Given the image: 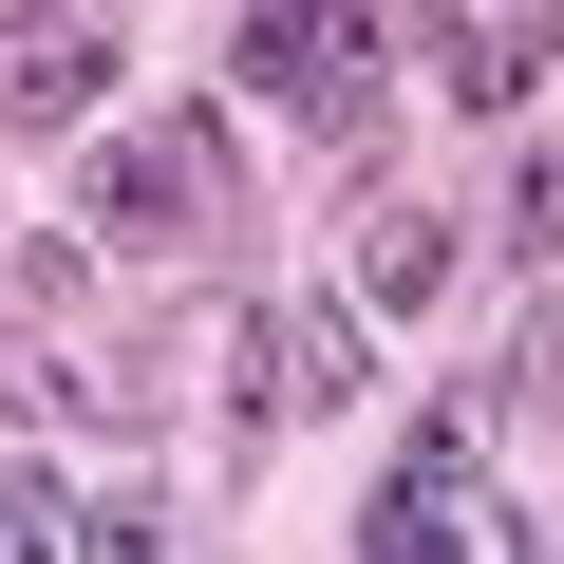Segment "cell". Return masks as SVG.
I'll return each instance as SVG.
<instances>
[{
    "label": "cell",
    "instance_id": "obj_1",
    "mask_svg": "<svg viewBox=\"0 0 564 564\" xmlns=\"http://www.w3.org/2000/svg\"><path fill=\"white\" fill-rule=\"evenodd\" d=\"M76 207H95V245H132V263H151V245H207V226L245 207V170H226V113H151V132H113Z\"/></svg>",
    "mask_w": 564,
    "mask_h": 564
},
{
    "label": "cell",
    "instance_id": "obj_2",
    "mask_svg": "<svg viewBox=\"0 0 564 564\" xmlns=\"http://www.w3.org/2000/svg\"><path fill=\"white\" fill-rule=\"evenodd\" d=\"M377 57H395L377 0H245V95L321 113V132H358V113H377Z\"/></svg>",
    "mask_w": 564,
    "mask_h": 564
},
{
    "label": "cell",
    "instance_id": "obj_3",
    "mask_svg": "<svg viewBox=\"0 0 564 564\" xmlns=\"http://www.w3.org/2000/svg\"><path fill=\"white\" fill-rule=\"evenodd\" d=\"M489 527H508V508L470 489V395H452V414L414 433V470L358 508V545H377V564H433V545H489Z\"/></svg>",
    "mask_w": 564,
    "mask_h": 564
},
{
    "label": "cell",
    "instance_id": "obj_4",
    "mask_svg": "<svg viewBox=\"0 0 564 564\" xmlns=\"http://www.w3.org/2000/svg\"><path fill=\"white\" fill-rule=\"evenodd\" d=\"M113 95V39H76V20H39L20 57H0V132H76Z\"/></svg>",
    "mask_w": 564,
    "mask_h": 564
},
{
    "label": "cell",
    "instance_id": "obj_5",
    "mask_svg": "<svg viewBox=\"0 0 564 564\" xmlns=\"http://www.w3.org/2000/svg\"><path fill=\"white\" fill-rule=\"evenodd\" d=\"M433 282H452V207H377V226H358V302H377V321H414Z\"/></svg>",
    "mask_w": 564,
    "mask_h": 564
},
{
    "label": "cell",
    "instance_id": "obj_6",
    "mask_svg": "<svg viewBox=\"0 0 564 564\" xmlns=\"http://www.w3.org/2000/svg\"><path fill=\"white\" fill-rule=\"evenodd\" d=\"M545 57H564L545 20H508V39H470V20H452V39H433V95H452V113H527V76H545Z\"/></svg>",
    "mask_w": 564,
    "mask_h": 564
},
{
    "label": "cell",
    "instance_id": "obj_7",
    "mask_svg": "<svg viewBox=\"0 0 564 564\" xmlns=\"http://www.w3.org/2000/svg\"><path fill=\"white\" fill-rule=\"evenodd\" d=\"M282 377H302V414H339L377 358H358V302H282Z\"/></svg>",
    "mask_w": 564,
    "mask_h": 564
},
{
    "label": "cell",
    "instance_id": "obj_8",
    "mask_svg": "<svg viewBox=\"0 0 564 564\" xmlns=\"http://www.w3.org/2000/svg\"><path fill=\"white\" fill-rule=\"evenodd\" d=\"M489 245H508V263H564V151H527V170H508V207H489Z\"/></svg>",
    "mask_w": 564,
    "mask_h": 564
},
{
    "label": "cell",
    "instance_id": "obj_9",
    "mask_svg": "<svg viewBox=\"0 0 564 564\" xmlns=\"http://www.w3.org/2000/svg\"><path fill=\"white\" fill-rule=\"evenodd\" d=\"M0 545H76V489L57 470H0Z\"/></svg>",
    "mask_w": 564,
    "mask_h": 564
},
{
    "label": "cell",
    "instance_id": "obj_10",
    "mask_svg": "<svg viewBox=\"0 0 564 564\" xmlns=\"http://www.w3.org/2000/svg\"><path fill=\"white\" fill-rule=\"evenodd\" d=\"M39 20H57V0H0V39H39Z\"/></svg>",
    "mask_w": 564,
    "mask_h": 564
}]
</instances>
